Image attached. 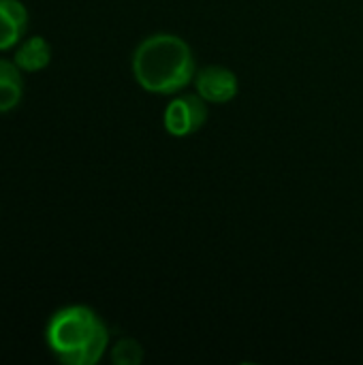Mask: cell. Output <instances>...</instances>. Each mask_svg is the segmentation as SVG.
Wrapping results in <instances>:
<instances>
[{
  "label": "cell",
  "instance_id": "cell-3",
  "mask_svg": "<svg viewBox=\"0 0 363 365\" xmlns=\"http://www.w3.org/2000/svg\"><path fill=\"white\" fill-rule=\"evenodd\" d=\"M208 101L199 94H182L175 96L163 115L165 130L173 137H186L197 133L208 120Z\"/></svg>",
  "mask_w": 363,
  "mask_h": 365
},
{
  "label": "cell",
  "instance_id": "cell-6",
  "mask_svg": "<svg viewBox=\"0 0 363 365\" xmlns=\"http://www.w3.org/2000/svg\"><path fill=\"white\" fill-rule=\"evenodd\" d=\"M13 62L24 71V73H39L49 66L51 62V45L45 36L32 34L24 36L15 51H13Z\"/></svg>",
  "mask_w": 363,
  "mask_h": 365
},
{
  "label": "cell",
  "instance_id": "cell-2",
  "mask_svg": "<svg viewBox=\"0 0 363 365\" xmlns=\"http://www.w3.org/2000/svg\"><path fill=\"white\" fill-rule=\"evenodd\" d=\"M135 81L152 94H173L195 81V58L190 45L167 32L143 38L133 51Z\"/></svg>",
  "mask_w": 363,
  "mask_h": 365
},
{
  "label": "cell",
  "instance_id": "cell-1",
  "mask_svg": "<svg viewBox=\"0 0 363 365\" xmlns=\"http://www.w3.org/2000/svg\"><path fill=\"white\" fill-rule=\"evenodd\" d=\"M45 344L60 364L96 365L109 349V329L90 306L71 304L49 317Z\"/></svg>",
  "mask_w": 363,
  "mask_h": 365
},
{
  "label": "cell",
  "instance_id": "cell-4",
  "mask_svg": "<svg viewBox=\"0 0 363 365\" xmlns=\"http://www.w3.org/2000/svg\"><path fill=\"white\" fill-rule=\"evenodd\" d=\"M237 77L231 68L210 64L195 75V90L208 103H229L237 96Z\"/></svg>",
  "mask_w": 363,
  "mask_h": 365
},
{
  "label": "cell",
  "instance_id": "cell-7",
  "mask_svg": "<svg viewBox=\"0 0 363 365\" xmlns=\"http://www.w3.org/2000/svg\"><path fill=\"white\" fill-rule=\"evenodd\" d=\"M24 71L13 58H0V113H11L24 101Z\"/></svg>",
  "mask_w": 363,
  "mask_h": 365
},
{
  "label": "cell",
  "instance_id": "cell-8",
  "mask_svg": "<svg viewBox=\"0 0 363 365\" xmlns=\"http://www.w3.org/2000/svg\"><path fill=\"white\" fill-rule=\"evenodd\" d=\"M111 361L116 365H139L143 361V349L131 338H122L111 349Z\"/></svg>",
  "mask_w": 363,
  "mask_h": 365
},
{
  "label": "cell",
  "instance_id": "cell-5",
  "mask_svg": "<svg viewBox=\"0 0 363 365\" xmlns=\"http://www.w3.org/2000/svg\"><path fill=\"white\" fill-rule=\"evenodd\" d=\"M30 13L21 0H0V53L15 49L28 34Z\"/></svg>",
  "mask_w": 363,
  "mask_h": 365
}]
</instances>
